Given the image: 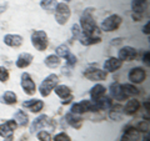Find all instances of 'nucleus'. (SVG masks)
<instances>
[{
    "label": "nucleus",
    "instance_id": "obj_1",
    "mask_svg": "<svg viewBox=\"0 0 150 141\" xmlns=\"http://www.w3.org/2000/svg\"><path fill=\"white\" fill-rule=\"evenodd\" d=\"M80 24H81V27H83L84 32H85V35L93 36V37H99V30H98L95 20L93 19V15H91L90 11L84 13V15L80 19Z\"/></svg>",
    "mask_w": 150,
    "mask_h": 141
},
{
    "label": "nucleus",
    "instance_id": "obj_2",
    "mask_svg": "<svg viewBox=\"0 0 150 141\" xmlns=\"http://www.w3.org/2000/svg\"><path fill=\"white\" fill-rule=\"evenodd\" d=\"M98 105L95 101H89V100H83L80 102H76L71 106V112L73 114H84L88 111H98Z\"/></svg>",
    "mask_w": 150,
    "mask_h": 141
},
{
    "label": "nucleus",
    "instance_id": "obj_3",
    "mask_svg": "<svg viewBox=\"0 0 150 141\" xmlns=\"http://www.w3.org/2000/svg\"><path fill=\"white\" fill-rule=\"evenodd\" d=\"M31 43L36 50L44 51L48 48V35H46L44 31L38 30L31 35Z\"/></svg>",
    "mask_w": 150,
    "mask_h": 141
},
{
    "label": "nucleus",
    "instance_id": "obj_4",
    "mask_svg": "<svg viewBox=\"0 0 150 141\" xmlns=\"http://www.w3.org/2000/svg\"><path fill=\"white\" fill-rule=\"evenodd\" d=\"M59 81L58 75L55 74H50L48 78H46L40 85V94L43 96H48L49 94L54 90V87L56 86V84Z\"/></svg>",
    "mask_w": 150,
    "mask_h": 141
},
{
    "label": "nucleus",
    "instance_id": "obj_5",
    "mask_svg": "<svg viewBox=\"0 0 150 141\" xmlns=\"http://www.w3.org/2000/svg\"><path fill=\"white\" fill-rule=\"evenodd\" d=\"M70 18V9L65 3H60L55 8V19L58 24L64 25Z\"/></svg>",
    "mask_w": 150,
    "mask_h": 141
},
{
    "label": "nucleus",
    "instance_id": "obj_6",
    "mask_svg": "<svg viewBox=\"0 0 150 141\" xmlns=\"http://www.w3.org/2000/svg\"><path fill=\"white\" fill-rule=\"evenodd\" d=\"M120 24H121V18L119 15H110L101 23V29L104 31L110 32V31H114L118 29Z\"/></svg>",
    "mask_w": 150,
    "mask_h": 141
},
{
    "label": "nucleus",
    "instance_id": "obj_7",
    "mask_svg": "<svg viewBox=\"0 0 150 141\" xmlns=\"http://www.w3.org/2000/svg\"><path fill=\"white\" fill-rule=\"evenodd\" d=\"M84 76L91 81H101L106 79V73L104 70L96 69V68H89L84 71Z\"/></svg>",
    "mask_w": 150,
    "mask_h": 141
},
{
    "label": "nucleus",
    "instance_id": "obj_8",
    "mask_svg": "<svg viewBox=\"0 0 150 141\" xmlns=\"http://www.w3.org/2000/svg\"><path fill=\"white\" fill-rule=\"evenodd\" d=\"M21 86L28 95H33V94H35V91H36L35 82L33 81V79L30 78V75L28 73H24L21 75Z\"/></svg>",
    "mask_w": 150,
    "mask_h": 141
},
{
    "label": "nucleus",
    "instance_id": "obj_9",
    "mask_svg": "<svg viewBox=\"0 0 150 141\" xmlns=\"http://www.w3.org/2000/svg\"><path fill=\"white\" fill-rule=\"evenodd\" d=\"M55 89V94L58 95L59 97H62V104H69L70 101L73 100V95H71V91H70V89L65 85H59L54 87Z\"/></svg>",
    "mask_w": 150,
    "mask_h": 141
},
{
    "label": "nucleus",
    "instance_id": "obj_10",
    "mask_svg": "<svg viewBox=\"0 0 150 141\" xmlns=\"http://www.w3.org/2000/svg\"><path fill=\"white\" fill-rule=\"evenodd\" d=\"M137 55H138V51L134 48L125 46V48L120 49L119 51V60H121V61H133L137 58Z\"/></svg>",
    "mask_w": 150,
    "mask_h": 141
},
{
    "label": "nucleus",
    "instance_id": "obj_11",
    "mask_svg": "<svg viewBox=\"0 0 150 141\" xmlns=\"http://www.w3.org/2000/svg\"><path fill=\"white\" fill-rule=\"evenodd\" d=\"M16 123L15 120H8L6 123L0 124V136L3 137H11L14 130L16 129Z\"/></svg>",
    "mask_w": 150,
    "mask_h": 141
},
{
    "label": "nucleus",
    "instance_id": "obj_12",
    "mask_svg": "<svg viewBox=\"0 0 150 141\" xmlns=\"http://www.w3.org/2000/svg\"><path fill=\"white\" fill-rule=\"evenodd\" d=\"M145 78H146V73H145V70L142 68H134V69H131L129 73V80L131 82L140 84L144 81Z\"/></svg>",
    "mask_w": 150,
    "mask_h": 141
},
{
    "label": "nucleus",
    "instance_id": "obj_13",
    "mask_svg": "<svg viewBox=\"0 0 150 141\" xmlns=\"http://www.w3.org/2000/svg\"><path fill=\"white\" fill-rule=\"evenodd\" d=\"M45 126H51V120L48 116L41 115V116L38 117V119L34 120V123H33V125H31V131H36L39 129L45 128Z\"/></svg>",
    "mask_w": 150,
    "mask_h": 141
},
{
    "label": "nucleus",
    "instance_id": "obj_14",
    "mask_svg": "<svg viewBox=\"0 0 150 141\" xmlns=\"http://www.w3.org/2000/svg\"><path fill=\"white\" fill-rule=\"evenodd\" d=\"M121 64H123V61L116 58H109L106 60V61L104 63V69L106 70V71H116L118 69L121 68Z\"/></svg>",
    "mask_w": 150,
    "mask_h": 141
},
{
    "label": "nucleus",
    "instance_id": "obj_15",
    "mask_svg": "<svg viewBox=\"0 0 150 141\" xmlns=\"http://www.w3.org/2000/svg\"><path fill=\"white\" fill-rule=\"evenodd\" d=\"M33 61V55L29 53H23L18 56V60H16V66L20 68V69H24L26 66H29Z\"/></svg>",
    "mask_w": 150,
    "mask_h": 141
},
{
    "label": "nucleus",
    "instance_id": "obj_16",
    "mask_svg": "<svg viewBox=\"0 0 150 141\" xmlns=\"http://www.w3.org/2000/svg\"><path fill=\"white\" fill-rule=\"evenodd\" d=\"M4 43L13 48H18L23 44V37L20 35H14V34H8L4 37Z\"/></svg>",
    "mask_w": 150,
    "mask_h": 141
},
{
    "label": "nucleus",
    "instance_id": "obj_17",
    "mask_svg": "<svg viewBox=\"0 0 150 141\" xmlns=\"http://www.w3.org/2000/svg\"><path fill=\"white\" fill-rule=\"evenodd\" d=\"M23 106L29 109L33 112H39L40 110H43L44 107V102L41 100H29V101H24Z\"/></svg>",
    "mask_w": 150,
    "mask_h": 141
},
{
    "label": "nucleus",
    "instance_id": "obj_18",
    "mask_svg": "<svg viewBox=\"0 0 150 141\" xmlns=\"http://www.w3.org/2000/svg\"><path fill=\"white\" fill-rule=\"evenodd\" d=\"M104 95H105V87L103 85H100V84L95 85L90 91V96H91V99L94 101L100 100V99L104 97Z\"/></svg>",
    "mask_w": 150,
    "mask_h": 141
},
{
    "label": "nucleus",
    "instance_id": "obj_19",
    "mask_svg": "<svg viewBox=\"0 0 150 141\" xmlns=\"http://www.w3.org/2000/svg\"><path fill=\"white\" fill-rule=\"evenodd\" d=\"M139 106H140L139 101L135 100V99H131V100H129L128 102H126V105L124 107V111H125V114H128V115H133L139 110Z\"/></svg>",
    "mask_w": 150,
    "mask_h": 141
},
{
    "label": "nucleus",
    "instance_id": "obj_20",
    "mask_svg": "<svg viewBox=\"0 0 150 141\" xmlns=\"http://www.w3.org/2000/svg\"><path fill=\"white\" fill-rule=\"evenodd\" d=\"M65 119H67L68 124L70 126H73V128H75V129H80L81 125H83V119L76 116V115H74L73 112L71 114H68L67 116H65Z\"/></svg>",
    "mask_w": 150,
    "mask_h": 141
},
{
    "label": "nucleus",
    "instance_id": "obj_21",
    "mask_svg": "<svg viewBox=\"0 0 150 141\" xmlns=\"http://www.w3.org/2000/svg\"><path fill=\"white\" fill-rule=\"evenodd\" d=\"M110 90H111V95L114 96L116 100H125L126 99L125 94L123 91V87H121V85H119V84H112L110 86Z\"/></svg>",
    "mask_w": 150,
    "mask_h": 141
},
{
    "label": "nucleus",
    "instance_id": "obj_22",
    "mask_svg": "<svg viewBox=\"0 0 150 141\" xmlns=\"http://www.w3.org/2000/svg\"><path fill=\"white\" fill-rule=\"evenodd\" d=\"M139 139V133L135 128H129L128 130H125V134L123 136L121 141H137Z\"/></svg>",
    "mask_w": 150,
    "mask_h": 141
},
{
    "label": "nucleus",
    "instance_id": "obj_23",
    "mask_svg": "<svg viewBox=\"0 0 150 141\" xmlns=\"http://www.w3.org/2000/svg\"><path fill=\"white\" fill-rule=\"evenodd\" d=\"M1 102H3V104H6V105L15 104V102H16V95H15V92H13V91L4 92L3 96H1Z\"/></svg>",
    "mask_w": 150,
    "mask_h": 141
},
{
    "label": "nucleus",
    "instance_id": "obj_24",
    "mask_svg": "<svg viewBox=\"0 0 150 141\" xmlns=\"http://www.w3.org/2000/svg\"><path fill=\"white\" fill-rule=\"evenodd\" d=\"M131 8H133L134 13L143 14V11L146 8V0H133L131 3Z\"/></svg>",
    "mask_w": 150,
    "mask_h": 141
},
{
    "label": "nucleus",
    "instance_id": "obj_25",
    "mask_svg": "<svg viewBox=\"0 0 150 141\" xmlns=\"http://www.w3.org/2000/svg\"><path fill=\"white\" fill-rule=\"evenodd\" d=\"M79 41L83 44V45H93V44H96L100 41V37H93V36H88V35H80L79 36Z\"/></svg>",
    "mask_w": 150,
    "mask_h": 141
},
{
    "label": "nucleus",
    "instance_id": "obj_26",
    "mask_svg": "<svg viewBox=\"0 0 150 141\" xmlns=\"http://www.w3.org/2000/svg\"><path fill=\"white\" fill-rule=\"evenodd\" d=\"M15 123L20 126H25L28 124V115L23 110H18L15 114Z\"/></svg>",
    "mask_w": 150,
    "mask_h": 141
},
{
    "label": "nucleus",
    "instance_id": "obj_27",
    "mask_svg": "<svg viewBox=\"0 0 150 141\" xmlns=\"http://www.w3.org/2000/svg\"><path fill=\"white\" fill-rule=\"evenodd\" d=\"M45 64L48 65L49 68L54 69V68H56V66H59L60 65V59H59L58 55H49L48 58L45 59Z\"/></svg>",
    "mask_w": 150,
    "mask_h": 141
},
{
    "label": "nucleus",
    "instance_id": "obj_28",
    "mask_svg": "<svg viewBox=\"0 0 150 141\" xmlns=\"http://www.w3.org/2000/svg\"><path fill=\"white\" fill-rule=\"evenodd\" d=\"M40 5L46 11H53L56 8V5H58V3H56V0H41Z\"/></svg>",
    "mask_w": 150,
    "mask_h": 141
},
{
    "label": "nucleus",
    "instance_id": "obj_29",
    "mask_svg": "<svg viewBox=\"0 0 150 141\" xmlns=\"http://www.w3.org/2000/svg\"><path fill=\"white\" fill-rule=\"evenodd\" d=\"M121 87H123V91H124L126 97L133 96V95H137V94L139 92L137 87L133 86V85H129V84H126V85H121Z\"/></svg>",
    "mask_w": 150,
    "mask_h": 141
},
{
    "label": "nucleus",
    "instance_id": "obj_30",
    "mask_svg": "<svg viewBox=\"0 0 150 141\" xmlns=\"http://www.w3.org/2000/svg\"><path fill=\"white\" fill-rule=\"evenodd\" d=\"M69 54H70V51H69L67 45H60V46H58V49H56V55H58V56L67 58Z\"/></svg>",
    "mask_w": 150,
    "mask_h": 141
},
{
    "label": "nucleus",
    "instance_id": "obj_31",
    "mask_svg": "<svg viewBox=\"0 0 150 141\" xmlns=\"http://www.w3.org/2000/svg\"><path fill=\"white\" fill-rule=\"evenodd\" d=\"M137 129L138 131H144V133H148L149 131V123L148 121H142V123H139L137 125Z\"/></svg>",
    "mask_w": 150,
    "mask_h": 141
},
{
    "label": "nucleus",
    "instance_id": "obj_32",
    "mask_svg": "<svg viewBox=\"0 0 150 141\" xmlns=\"http://www.w3.org/2000/svg\"><path fill=\"white\" fill-rule=\"evenodd\" d=\"M50 139H51V136L48 131H40L38 134V140H40V141H50Z\"/></svg>",
    "mask_w": 150,
    "mask_h": 141
},
{
    "label": "nucleus",
    "instance_id": "obj_33",
    "mask_svg": "<svg viewBox=\"0 0 150 141\" xmlns=\"http://www.w3.org/2000/svg\"><path fill=\"white\" fill-rule=\"evenodd\" d=\"M9 79V71L5 69V68H3V66H0V81H6V80Z\"/></svg>",
    "mask_w": 150,
    "mask_h": 141
},
{
    "label": "nucleus",
    "instance_id": "obj_34",
    "mask_svg": "<svg viewBox=\"0 0 150 141\" xmlns=\"http://www.w3.org/2000/svg\"><path fill=\"white\" fill-rule=\"evenodd\" d=\"M54 141H70V137L65 133H60L55 136Z\"/></svg>",
    "mask_w": 150,
    "mask_h": 141
},
{
    "label": "nucleus",
    "instance_id": "obj_35",
    "mask_svg": "<svg viewBox=\"0 0 150 141\" xmlns=\"http://www.w3.org/2000/svg\"><path fill=\"white\" fill-rule=\"evenodd\" d=\"M65 59H67V64L70 65V66H73V65L76 64V58H75V55H73L71 53H70Z\"/></svg>",
    "mask_w": 150,
    "mask_h": 141
},
{
    "label": "nucleus",
    "instance_id": "obj_36",
    "mask_svg": "<svg viewBox=\"0 0 150 141\" xmlns=\"http://www.w3.org/2000/svg\"><path fill=\"white\" fill-rule=\"evenodd\" d=\"M73 34L75 37H78L79 39V36L81 35V31H80V27H79V25H74L73 26Z\"/></svg>",
    "mask_w": 150,
    "mask_h": 141
},
{
    "label": "nucleus",
    "instance_id": "obj_37",
    "mask_svg": "<svg viewBox=\"0 0 150 141\" xmlns=\"http://www.w3.org/2000/svg\"><path fill=\"white\" fill-rule=\"evenodd\" d=\"M149 58H150V53H149V51H146V53L144 54V58H143L144 59V63L146 64V65H149V63H150L149 61Z\"/></svg>",
    "mask_w": 150,
    "mask_h": 141
},
{
    "label": "nucleus",
    "instance_id": "obj_38",
    "mask_svg": "<svg viewBox=\"0 0 150 141\" xmlns=\"http://www.w3.org/2000/svg\"><path fill=\"white\" fill-rule=\"evenodd\" d=\"M149 25H150V23L148 21L146 24H145V26L143 27V32H144V34H146V35L149 34Z\"/></svg>",
    "mask_w": 150,
    "mask_h": 141
},
{
    "label": "nucleus",
    "instance_id": "obj_39",
    "mask_svg": "<svg viewBox=\"0 0 150 141\" xmlns=\"http://www.w3.org/2000/svg\"><path fill=\"white\" fill-rule=\"evenodd\" d=\"M3 9H5V6H0V13H3V11H4Z\"/></svg>",
    "mask_w": 150,
    "mask_h": 141
},
{
    "label": "nucleus",
    "instance_id": "obj_40",
    "mask_svg": "<svg viewBox=\"0 0 150 141\" xmlns=\"http://www.w3.org/2000/svg\"><path fill=\"white\" fill-rule=\"evenodd\" d=\"M144 141H149V137H148V136H146V137L144 139Z\"/></svg>",
    "mask_w": 150,
    "mask_h": 141
},
{
    "label": "nucleus",
    "instance_id": "obj_41",
    "mask_svg": "<svg viewBox=\"0 0 150 141\" xmlns=\"http://www.w3.org/2000/svg\"><path fill=\"white\" fill-rule=\"evenodd\" d=\"M65 1H69V0H65Z\"/></svg>",
    "mask_w": 150,
    "mask_h": 141
}]
</instances>
